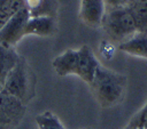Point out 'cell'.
<instances>
[{"instance_id":"1","label":"cell","mask_w":147,"mask_h":129,"mask_svg":"<svg viewBox=\"0 0 147 129\" xmlns=\"http://www.w3.org/2000/svg\"><path fill=\"white\" fill-rule=\"evenodd\" d=\"M99 65V61L86 45L77 49H67L52 62L53 70L59 76L77 75L87 84L93 80Z\"/></svg>"},{"instance_id":"2","label":"cell","mask_w":147,"mask_h":129,"mask_svg":"<svg viewBox=\"0 0 147 129\" xmlns=\"http://www.w3.org/2000/svg\"><path fill=\"white\" fill-rule=\"evenodd\" d=\"M126 82L127 79L124 74L111 71L100 64L88 86L98 104L103 108H109L122 100Z\"/></svg>"},{"instance_id":"3","label":"cell","mask_w":147,"mask_h":129,"mask_svg":"<svg viewBox=\"0 0 147 129\" xmlns=\"http://www.w3.org/2000/svg\"><path fill=\"white\" fill-rule=\"evenodd\" d=\"M37 78L30 64L24 57H20L17 64L9 72L2 83V89L28 105L36 95Z\"/></svg>"},{"instance_id":"4","label":"cell","mask_w":147,"mask_h":129,"mask_svg":"<svg viewBox=\"0 0 147 129\" xmlns=\"http://www.w3.org/2000/svg\"><path fill=\"white\" fill-rule=\"evenodd\" d=\"M100 27L111 42L118 45L138 32L136 21L126 6L106 8Z\"/></svg>"},{"instance_id":"5","label":"cell","mask_w":147,"mask_h":129,"mask_svg":"<svg viewBox=\"0 0 147 129\" xmlns=\"http://www.w3.org/2000/svg\"><path fill=\"white\" fill-rule=\"evenodd\" d=\"M30 18V11L24 7L11 16L0 29V46L15 48L24 34L25 25Z\"/></svg>"},{"instance_id":"6","label":"cell","mask_w":147,"mask_h":129,"mask_svg":"<svg viewBox=\"0 0 147 129\" xmlns=\"http://www.w3.org/2000/svg\"><path fill=\"white\" fill-rule=\"evenodd\" d=\"M25 112V104L6 90H0V123L15 129L23 120Z\"/></svg>"},{"instance_id":"7","label":"cell","mask_w":147,"mask_h":129,"mask_svg":"<svg viewBox=\"0 0 147 129\" xmlns=\"http://www.w3.org/2000/svg\"><path fill=\"white\" fill-rule=\"evenodd\" d=\"M106 11L102 0H80L79 19L90 27H100Z\"/></svg>"},{"instance_id":"8","label":"cell","mask_w":147,"mask_h":129,"mask_svg":"<svg viewBox=\"0 0 147 129\" xmlns=\"http://www.w3.org/2000/svg\"><path fill=\"white\" fill-rule=\"evenodd\" d=\"M56 32V22L52 16H30L24 34L38 37H52Z\"/></svg>"},{"instance_id":"9","label":"cell","mask_w":147,"mask_h":129,"mask_svg":"<svg viewBox=\"0 0 147 129\" xmlns=\"http://www.w3.org/2000/svg\"><path fill=\"white\" fill-rule=\"evenodd\" d=\"M118 49L129 55L147 59V32L138 31L130 39L118 45Z\"/></svg>"},{"instance_id":"10","label":"cell","mask_w":147,"mask_h":129,"mask_svg":"<svg viewBox=\"0 0 147 129\" xmlns=\"http://www.w3.org/2000/svg\"><path fill=\"white\" fill-rule=\"evenodd\" d=\"M20 55L16 53L15 48H8L0 46V84L2 86L5 79L9 72L14 68L20 59Z\"/></svg>"},{"instance_id":"11","label":"cell","mask_w":147,"mask_h":129,"mask_svg":"<svg viewBox=\"0 0 147 129\" xmlns=\"http://www.w3.org/2000/svg\"><path fill=\"white\" fill-rule=\"evenodd\" d=\"M38 129H65L59 116L52 111H44L34 118Z\"/></svg>"},{"instance_id":"12","label":"cell","mask_w":147,"mask_h":129,"mask_svg":"<svg viewBox=\"0 0 147 129\" xmlns=\"http://www.w3.org/2000/svg\"><path fill=\"white\" fill-rule=\"evenodd\" d=\"M127 126L129 127H134V128H140V129H147V102L132 116V119L130 120Z\"/></svg>"},{"instance_id":"13","label":"cell","mask_w":147,"mask_h":129,"mask_svg":"<svg viewBox=\"0 0 147 129\" xmlns=\"http://www.w3.org/2000/svg\"><path fill=\"white\" fill-rule=\"evenodd\" d=\"M106 8H116V7H124L127 3V0H102Z\"/></svg>"},{"instance_id":"14","label":"cell","mask_w":147,"mask_h":129,"mask_svg":"<svg viewBox=\"0 0 147 129\" xmlns=\"http://www.w3.org/2000/svg\"><path fill=\"white\" fill-rule=\"evenodd\" d=\"M126 7H141V8H147V0H127Z\"/></svg>"},{"instance_id":"15","label":"cell","mask_w":147,"mask_h":129,"mask_svg":"<svg viewBox=\"0 0 147 129\" xmlns=\"http://www.w3.org/2000/svg\"><path fill=\"white\" fill-rule=\"evenodd\" d=\"M0 129H14V128H11V127H9V126H5V124L0 123Z\"/></svg>"},{"instance_id":"16","label":"cell","mask_w":147,"mask_h":129,"mask_svg":"<svg viewBox=\"0 0 147 129\" xmlns=\"http://www.w3.org/2000/svg\"><path fill=\"white\" fill-rule=\"evenodd\" d=\"M124 129H140V128H134V127H129V126H126Z\"/></svg>"},{"instance_id":"17","label":"cell","mask_w":147,"mask_h":129,"mask_svg":"<svg viewBox=\"0 0 147 129\" xmlns=\"http://www.w3.org/2000/svg\"><path fill=\"white\" fill-rule=\"evenodd\" d=\"M1 89H2V86H1V84H0V90H1Z\"/></svg>"},{"instance_id":"18","label":"cell","mask_w":147,"mask_h":129,"mask_svg":"<svg viewBox=\"0 0 147 129\" xmlns=\"http://www.w3.org/2000/svg\"><path fill=\"white\" fill-rule=\"evenodd\" d=\"M85 129H90V128H85Z\"/></svg>"}]
</instances>
